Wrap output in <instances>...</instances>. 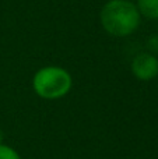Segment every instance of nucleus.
Masks as SVG:
<instances>
[{
    "mask_svg": "<svg viewBox=\"0 0 158 159\" xmlns=\"http://www.w3.org/2000/svg\"><path fill=\"white\" fill-rule=\"evenodd\" d=\"M100 21L109 35L125 38L136 32L142 16L132 0H108L101 8Z\"/></svg>",
    "mask_w": 158,
    "mask_h": 159,
    "instance_id": "obj_1",
    "label": "nucleus"
},
{
    "mask_svg": "<svg viewBox=\"0 0 158 159\" xmlns=\"http://www.w3.org/2000/svg\"><path fill=\"white\" fill-rule=\"evenodd\" d=\"M73 87L72 74L60 66H45L32 77L34 92L42 99L56 101L70 92Z\"/></svg>",
    "mask_w": 158,
    "mask_h": 159,
    "instance_id": "obj_2",
    "label": "nucleus"
},
{
    "mask_svg": "<svg viewBox=\"0 0 158 159\" xmlns=\"http://www.w3.org/2000/svg\"><path fill=\"white\" fill-rule=\"evenodd\" d=\"M132 73L140 81H150L158 75V59L153 53H140L132 61Z\"/></svg>",
    "mask_w": 158,
    "mask_h": 159,
    "instance_id": "obj_3",
    "label": "nucleus"
},
{
    "mask_svg": "<svg viewBox=\"0 0 158 159\" xmlns=\"http://www.w3.org/2000/svg\"><path fill=\"white\" fill-rule=\"evenodd\" d=\"M136 7L142 17L158 20V0H137Z\"/></svg>",
    "mask_w": 158,
    "mask_h": 159,
    "instance_id": "obj_4",
    "label": "nucleus"
},
{
    "mask_svg": "<svg viewBox=\"0 0 158 159\" xmlns=\"http://www.w3.org/2000/svg\"><path fill=\"white\" fill-rule=\"evenodd\" d=\"M0 159H21V155L11 145L2 143L0 144Z\"/></svg>",
    "mask_w": 158,
    "mask_h": 159,
    "instance_id": "obj_5",
    "label": "nucleus"
},
{
    "mask_svg": "<svg viewBox=\"0 0 158 159\" xmlns=\"http://www.w3.org/2000/svg\"><path fill=\"white\" fill-rule=\"evenodd\" d=\"M148 46H150L151 52L153 53H157L158 52V36H151L150 41H148Z\"/></svg>",
    "mask_w": 158,
    "mask_h": 159,
    "instance_id": "obj_6",
    "label": "nucleus"
},
{
    "mask_svg": "<svg viewBox=\"0 0 158 159\" xmlns=\"http://www.w3.org/2000/svg\"><path fill=\"white\" fill-rule=\"evenodd\" d=\"M2 141H3V134H2V131H0V144H2Z\"/></svg>",
    "mask_w": 158,
    "mask_h": 159,
    "instance_id": "obj_7",
    "label": "nucleus"
}]
</instances>
